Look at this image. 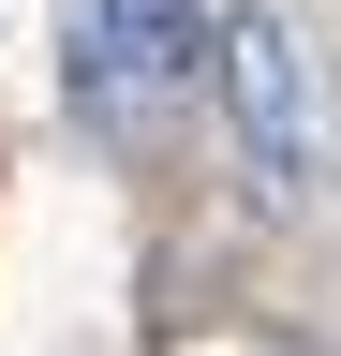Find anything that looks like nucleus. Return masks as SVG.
Here are the masks:
<instances>
[{
    "mask_svg": "<svg viewBox=\"0 0 341 356\" xmlns=\"http://www.w3.org/2000/svg\"><path fill=\"white\" fill-rule=\"evenodd\" d=\"M208 104H223L252 193H267V208H312V178H326V104H312V44H297L282 15H223V30H208Z\"/></svg>",
    "mask_w": 341,
    "mask_h": 356,
    "instance_id": "nucleus-1",
    "label": "nucleus"
},
{
    "mask_svg": "<svg viewBox=\"0 0 341 356\" xmlns=\"http://www.w3.org/2000/svg\"><path fill=\"white\" fill-rule=\"evenodd\" d=\"M208 0H74L60 15V60H74V104H90L104 134L163 119L178 89H208Z\"/></svg>",
    "mask_w": 341,
    "mask_h": 356,
    "instance_id": "nucleus-2",
    "label": "nucleus"
}]
</instances>
